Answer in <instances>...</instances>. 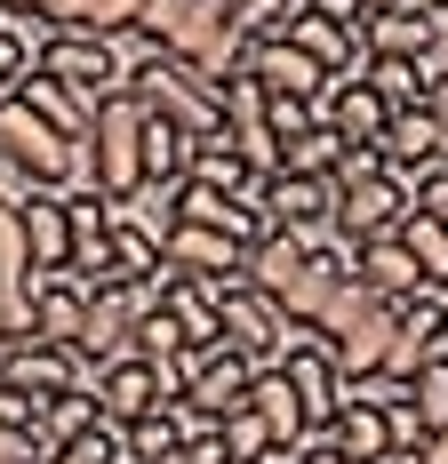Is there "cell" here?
<instances>
[{"label":"cell","instance_id":"cell-1","mask_svg":"<svg viewBox=\"0 0 448 464\" xmlns=\"http://www.w3.org/2000/svg\"><path fill=\"white\" fill-rule=\"evenodd\" d=\"M345 280H353V248H345V240L265 232V240L248 248V288H257V296H265L288 328H305V336H313L320 313L345 296Z\"/></svg>","mask_w":448,"mask_h":464},{"label":"cell","instance_id":"cell-2","mask_svg":"<svg viewBox=\"0 0 448 464\" xmlns=\"http://www.w3.org/2000/svg\"><path fill=\"white\" fill-rule=\"evenodd\" d=\"M129 96L152 112V121H169V129H184V137L200 144V137H217L224 129V89H209L192 64H177V56H136L129 64Z\"/></svg>","mask_w":448,"mask_h":464},{"label":"cell","instance_id":"cell-3","mask_svg":"<svg viewBox=\"0 0 448 464\" xmlns=\"http://www.w3.org/2000/svg\"><path fill=\"white\" fill-rule=\"evenodd\" d=\"M81 185L104 192V200H129V192L144 185V104H136L129 89L96 104V129H89V144H81Z\"/></svg>","mask_w":448,"mask_h":464},{"label":"cell","instance_id":"cell-4","mask_svg":"<svg viewBox=\"0 0 448 464\" xmlns=\"http://www.w3.org/2000/svg\"><path fill=\"white\" fill-rule=\"evenodd\" d=\"M0 169L33 192H73L81 185V144H64L48 121H33L16 96L0 104Z\"/></svg>","mask_w":448,"mask_h":464},{"label":"cell","instance_id":"cell-5","mask_svg":"<svg viewBox=\"0 0 448 464\" xmlns=\"http://www.w3.org/2000/svg\"><path fill=\"white\" fill-rule=\"evenodd\" d=\"M416 208V177L401 169H376V177H345L336 185V217H328V240L345 248H368V240H393Z\"/></svg>","mask_w":448,"mask_h":464},{"label":"cell","instance_id":"cell-6","mask_svg":"<svg viewBox=\"0 0 448 464\" xmlns=\"http://www.w3.org/2000/svg\"><path fill=\"white\" fill-rule=\"evenodd\" d=\"M33 72L56 81V89H73L81 104H104V96L129 89V56L112 41H96V33H48V41L33 48Z\"/></svg>","mask_w":448,"mask_h":464},{"label":"cell","instance_id":"cell-7","mask_svg":"<svg viewBox=\"0 0 448 464\" xmlns=\"http://www.w3.org/2000/svg\"><path fill=\"white\" fill-rule=\"evenodd\" d=\"M209 296H217V336H224V353H240L248 369H272V361H280V353L305 336V328L280 321V313H272L248 280H217Z\"/></svg>","mask_w":448,"mask_h":464},{"label":"cell","instance_id":"cell-8","mask_svg":"<svg viewBox=\"0 0 448 464\" xmlns=\"http://www.w3.org/2000/svg\"><path fill=\"white\" fill-rule=\"evenodd\" d=\"M161 288H169V280H152V288H96V296H89L81 361H89L96 376L112 369V361H129V353H136V328H144V313L161 304Z\"/></svg>","mask_w":448,"mask_h":464},{"label":"cell","instance_id":"cell-9","mask_svg":"<svg viewBox=\"0 0 448 464\" xmlns=\"http://www.w3.org/2000/svg\"><path fill=\"white\" fill-rule=\"evenodd\" d=\"M224 137H232V152L248 160V177H280V137H272V96L248 81V72H232L224 81Z\"/></svg>","mask_w":448,"mask_h":464},{"label":"cell","instance_id":"cell-10","mask_svg":"<svg viewBox=\"0 0 448 464\" xmlns=\"http://www.w3.org/2000/svg\"><path fill=\"white\" fill-rule=\"evenodd\" d=\"M0 384H16L24 401H64V392H89L96 401V369L81 353H56V344H16L8 361H0Z\"/></svg>","mask_w":448,"mask_h":464},{"label":"cell","instance_id":"cell-11","mask_svg":"<svg viewBox=\"0 0 448 464\" xmlns=\"http://www.w3.org/2000/svg\"><path fill=\"white\" fill-rule=\"evenodd\" d=\"M272 369L288 376V392H297L305 424H313V432H328V417L345 409V369H336V353H328V344H313V336H297Z\"/></svg>","mask_w":448,"mask_h":464},{"label":"cell","instance_id":"cell-12","mask_svg":"<svg viewBox=\"0 0 448 464\" xmlns=\"http://www.w3.org/2000/svg\"><path fill=\"white\" fill-rule=\"evenodd\" d=\"M248 384H257V369L240 361V353H224V344H209V353H192L184 361V409H200V417H232V409H248Z\"/></svg>","mask_w":448,"mask_h":464},{"label":"cell","instance_id":"cell-13","mask_svg":"<svg viewBox=\"0 0 448 464\" xmlns=\"http://www.w3.org/2000/svg\"><path fill=\"white\" fill-rule=\"evenodd\" d=\"M385 121H393V104L368 89V81H328V96H320V129H336V144L345 152H376L385 144Z\"/></svg>","mask_w":448,"mask_h":464},{"label":"cell","instance_id":"cell-14","mask_svg":"<svg viewBox=\"0 0 448 464\" xmlns=\"http://www.w3.org/2000/svg\"><path fill=\"white\" fill-rule=\"evenodd\" d=\"M152 409H169V384H161V369L152 361H112V369L96 376V417L112 424V432H129L136 417H152Z\"/></svg>","mask_w":448,"mask_h":464},{"label":"cell","instance_id":"cell-15","mask_svg":"<svg viewBox=\"0 0 448 464\" xmlns=\"http://www.w3.org/2000/svg\"><path fill=\"white\" fill-rule=\"evenodd\" d=\"M81 328H89V288H81L73 273H48L41 296H33V321H24V344L81 353Z\"/></svg>","mask_w":448,"mask_h":464},{"label":"cell","instance_id":"cell-16","mask_svg":"<svg viewBox=\"0 0 448 464\" xmlns=\"http://www.w3.org/2000/svg\"><path fill=\"white\" fill-rule=\"evenodd\" d=\"M169 273H177V280H200V288H217V280H248V248L224 240V232L177 225V240H169Z\"/></svg>","mask_w":448,"mask_h":464},{"label":"cell","instance_id":"cell-17","mask_svg":"<svg viewBox=\"0 0 448 464\" xmlns=\"http://www.w3.org/2000/svg\"><path fill=\"white\" fill-rule=\"evenodd\" d=\"M248 81H257L265 96H297V104H320V96H328V72H320V64H313L297 41L248 48Z\"/></svg>","mask_w":448,"mask_h":464},{"label":"cell","instance_id":"cell-18","mask_svg":"<svg viewBox=\"0 0 448 464\" xmlns=\"http://www.w3.org/2000/svg\"><path fill=\"white\" fill-rule=\"evenodd\" d=\"M376 160L385 169H416V177H433V169H448V144H441V121H433V104H416V112H393L385 121V144H376Z\"/></svg>","mask_w":448,"mask_h":464},{"label":"cell","instance_id":"cell-19","mask_svg":"<svg viewBox=\"0 0 448 464\" xmlns=\"http://www.w3.org/2000/svg\"><path fill=\"white\" fill-rule=\"evenodd\" d=\"M248 409L265 417V432H272L280 457H305V449H313V424H305V409H297V392H288V376H280V369H257Z\"/></svg>","mask_w":448,"mask_h":464},{"label":"cell","instance_id":"cell-20","mask_svg":"<svg viewBox=\"0 0 448 464\" xmlns=\"http://www.w3.org/2000/svg\"><path fill=\"white\" fill-rule=\"evenodd\" d=\"M265 217L272 232H328V217H336V185H305V177H272L265 185Z\"/></svg>","mask_w":448,"mask_h":464},{"label":"cell","instance_id":"cell-21","mask_svg":"<svg viewBox=\"0 0 448 464\" xmlns=\"http://www.w3.org/2000/svg\"><path fill=\"white\" fill-rule=\"evenodd\" d=\"M353 280L368 288V296H385V304H401V296H416V288H424L416 256L401 248V232H393V240H368V248H353Z\"/></svg>","mask_w":448,"mask_h":464},{"label":"cell","instance_id":"cell-22","mask_svg":"<svg viewBox=\"0 0 448 464\" xmlns=\"http://www.w3.org/2000/svg\"><path fill=\"white\" fill-rule=\"evenodd\" d=\"M24 248H33V273H64V265H73L64 192H24Z\"/></svg>","mask_w":448,"mask_h":464},{"label":"cell","instance_id":"cell-23","mask_svg":"<svg viewBox=\"0 0 448 464\" xmlns=\"http://www.w3.org/2000/svg\"><path fill=\"white\" fill-rule=\"evenodd\" d=\"M320 440H328L345 464H385V457H393V440H385V409H368V401H353V392H345V409L328 417Z\"/></svg>","mask_w":448,"mask_h":464},{"label":"cell","instance_id":"cell-24","mask_svg":"<svg viewBox=\"0 0 448 464\" xmlns=\"http://www.w3.org/2000/svg\"><path fill=\"white\" fill-rule=\"evenodd\" d=\"M393 336H401V304H376V313H368V321H360L353 336H336L328 353H336V369H345V384H360V376H376V369H385Z\"/></svg>","mask_w":448,"mask_h":464},{"label":"cell","instance_id":"cell-25","mask_svg":"<svg viewBox=\"0 0 448 464\" xmlns=\"http://www.w3.org/2000/svg\"><path fill=\"white\" fill-rule=\"evenodd\" d=\"M16 104H24L33 121H48V129H56L64 144H89V129H96V104H81L73 89H56V81H41V72H24Z\"/></svg>","mask_w":448,"mask_h":464},{"label":"cell","instance_id":"cell-26","mask_svg":"<svg viewBox=\"0 0 448 464\" xmlns=\"http://www.w3.org/2000/svg\"><path fill=\"white\" fill-rule=\"evenodd\" d=\"M161 313L184 328V344H192V353L224 344V336H217V296H209L200 280H177V273H169V288H161Z\"/></svg>","mask_w":448,"mask_h":464},{"label":"cell","instance_id":"cell-27","mask_svg":"<svg viewBox=\"0 0 448 464\" xmlns=\"http://www.w3.org/2000/svg\"><path fill=\"white\" fill-rule=\"evenodd\" d=\"M184 177H192V137H184V129H169V121H152V112H144V185L177 192Z\"/></svg>","mask_w":448,"mask_h":464},{"label":"cell","instance_id":"cell-28","mask_svg":"<svg viewBox=\"0 0 448 464\" xmlns=\"http://www.w3.org/2000/svg\"><path fill=\"white\" fill-rule=\"evenodd\" d=\"M336 169H345V144L336 129H305V137L280 144V177H305V185H336Z\"/></svg>","mask_w":448,"mask_h":464},{"label":"cell","instance_id":"cell-29","mask_svg":"<svg viewBox=\"0 0 448 464\" xmlns=\"http://www.w3.org/2000/svg\"><path fill=\"white\" fill-rule=\"evenodd\" d=\"M112 217H121V225H136L144 240H161V256H169V240H177V192L136 185L129 200H112Z\"/></svg>","mask_w":448,"mask_h":464},{"label":"cell","instance_id":"cell-30","mask_svg":"<svg viewBox=\"0 0 448 464\" xmlns=\"http://www.w3.org/2000/svg\"><path fill=\"white\" fill-rule=\"evenodd\" d=\"M184 185H209V192H240V185H248V160L232 152V137H224V129L192 144V177H184Z\"/></svg>","mask_w":448,"mask_h":464},{"label":"cell","instance_id":"cell-31","mask_svg":"<svg viewBox=\"0 0 448 464\" xmlns=\"http://www.w3.org/2000/svg\"><path fill=\"white\" fill-rule=\"evenodd\" d=\"M96 424H104V417H96V401H89V392H64V401H48V409H41V449L56 457V449L89 440Z\"/></svg>","mask_w":448,"mask_h":464},{"label":"cell","instance_id":"cell-32","mask_svg":"<svg viewBox=\"0 0 448 464\" xmlns=\"http://www.w3.org/2000/svg\"><path fill=\"white\" fill-rule=\"evenodd\" d=\"M297 16H305V0H232V24H240V41H248V48L288 41Z\"/></svg>","mask_w":448,"mask_h":464},{"label":"cell","instance_id":"cell-33","mask_svg":"<svg viewBox=\"0 0 448 464\" xmlns=\"http://www.w3.org/2000/svg\"><path fill=\"white\" fill-rule=\"evenodd\" d=\"M360 81H368V89L385 96L393 112H416V104L433 96V81H424L416 64H385V56H368V64H360Z\"/></svg>","mask_w":448,"mask_h":464},{"label":"cell","instance_id":"cell-34","mask_svg":"<svg viewBox=\"0 0 448 464\" xmlns=\"http://www.w3.org/2000/svg\"><path fill=\"white\" fill-rule=\"evenodd\" d=\"M408 401H416V417H424V432L441 440V432H448V353H433V361L416 369V384H408Z\"/></svg>","mask_w":448,"mask_h":464},{"label":"cell","instance_id":"cell-35","mask_svg":"<svg viewBox=\"0 0 448 464\" xmlns=\"http://www.w3.org/2000/svg\"><path fill=\"white\" fill-rule=\"evenodd\" d=\"M184 353H192V344H184V328L169 321L161 304H152V313H144V328H136V361H152V369H169V361H184Z\"/></svg>","mask_w":448,"mask_h":464},{"label":"cell","instance_id":"cell-36","mask_svg":"<svg viewBox=\"0 0 448 464\" xmlns=\"http://www.w3.org/2000/svg\"><path fill=\"white\" fill-rule=\"evenodd\" d=\"M385 440H393V457H424V449H433V432H424V417H416V401H393V409H385Z\"/></svg>","mask_w":448,"mask_h":464},{"label":"cell","instance_id":"cell-37","mask_svg":"<svg viewBox=\"0 0 448 464\" xmlns=\"http://www.w3.org/2000/svg\"><path fill=\"white\" fill-rule=\"evenodd\" d=\"M24 72H33V41H24V24H0V104L24 89Z\"/></svg>","mask_w":448,"mask_h":464},{"label":"cell","instance_id":"cell-38","mask_svg":"<svg viewBox=\"0 0 448 464\" xmlns=\"http://www.w3.org/2000/svg\"><path fill=\"white\" fill-rule=\"evenodd\" d=\"M184 16H192V0H144V24H136V33H144L152 48H169L184 33Z\"/></svg>","mask_w":448,"mask_h":464},{"label":"cell","instance_id":"cell-39","mask_svg":"<svg viewBox=\"0 0 448 464\" xmlns=\"http://www.w3.org/2000/svg\"><path fill=\"white\" fill-rule=\"evenodd\" d=\"M305 129H320V104H297V96H272V137H305Z\"/></svg>","mask_w":448,"mask_h":464},{"label":"cell","instance_id":"cell-40","mask_svg":"<svg viewBox=\"0 0 448 464\" xmlns=\"http://www.w3.org/2000/svg\"><path fill=\"white\" fill-rule=\"evenodd\" d=\"M0 424L8 432H41V401H24L16 384H0Z\"/></svg>","mask_w":448,"mask_h":464},{"label":"cell","instance_id":"cell-41","mask_svg":"<svg viewBox=\"0 0 448 464\" xmlns=\"http://www.w3.org/2000/svg\"><path fill=\"white\" fill-rule=\"evenodd\" d=\"M416 208L433 217V225L448 232V169H433V177H416Z\"/></svg>","mask_w":448,"mask_h":464},{"label":"cell","instance_id":"cell-42","mask_svg":"<svg viewBox=\"0 0 448 464\" xmlns=\"http://www.w3.org/2000/svg\"><path fill=\"white\" fill-rule=\"evenodd\" d=\"M0 464H48L41 432H8V424H0Z\"/></svg>","mask_w":448,"mask_h":464},{"label":"cell","instance_id":"cell-43","mask_svg":"<svg viewBox=\"0 0 448 464\" xmlns=\"http://www.w3.org/2000/svg\"><path fill=\"white\" fill-rule=\"evenodd\" d=\"M305 8H313V16H328V24H345V33H360V24H368V8H360V0H305Z\"/></svg>","mask_w":448,"mask_h":464},{"label":"cell","instance_id":"cell-44","mask_svg":"<svg viewBox=\"0 0 448 464\" xmlns=\"http://www.w3.org/2000/svg\"><path fill=\"white\" fill-rule=\"evenodd\" d=\"M177 464H232V457H224V440L209 432V440H184V457H177Z\"/></svg>","mask_w":448,"mask_h":464},{"label":"cell","instance_id":"cell-45","mask_svg":"<svg viewBox=\"0 0 448 464\" xmlns=\"http://www.w3.org/2000/svg\"><path fill=\"white\" fill-rule=\"evenodd\" d=\"M297 464H345V457H336L328 440H313V449H305V457H297Z\"/></svg>","mask_w":448,"mask_h":464},{"label":"cell","instance_id":"cell-46","mask_svg":"<svg viewBox=\"0 0 448 464\" xmlns=\"http://www.w3.org/2000/svg\"><path fill=\"white\" fill-rule=\"evenodd\" d=\"M16 344H24V336H16V321H8V313H0V361H8V353H16Z\"/></svg>","mask_w":448,"mask_h":464},{"label":"cell","instance_id":"cell-47","mask_svg":"<svg viewBox=\"0 0 448 464\" xmlns=\"http://www.w3.org/2000/svg\"><path fill=\"white\" fill-rule=\"evenodd\" d=\"M416 464H448V432H441V440H433V449H424Z\"/></svg>","mask_w":448,"mask_h":464},{"label":"cell","instance_id":"cell-48","mask_svg":"<svg viewBox=\"0 0 448 464\" xmlns=\"http://www.w3.org/2000/svg\"><path fill=\"white\" fill-rule=\"evenodd\" d=\"M408 8H424V16H441V24H448V0H408Z\"/></svg>","mask_w":448,"mask_h":464},{"label":"cell","instance_id":"cell-49","mask_svg":"<svg viewBox=\"0 0 448 464\" xmlns=\"http://www.w3.org/2000/svg\"><path fill=\"white\" fill-rule=\"evenodd\" d=\"M360 8H368V16H385V8H401V0H360Z\"/></svg>","mask_w":448,"mask_h":464},{"label":"cell","instance_id":"cell-50","mask_svg":"<svg viewBox=\"0 0 448 464\" xmlns=\"http://www.w3.org/2000/svg\"><path fill=\"white\" fill-rule=\"evenodd\" d=\"M385 464H416V457H385Z\"/></svg>","mask_w":448,"mask_h":464},{"label":"cell","instance_id":"cell-51","mask_svg":"<svg viewBox=\"0 0 448 464\" xmlns=\"http://www.w3.org/2000/svg\"><path fill=\"white\" fill-rule=\"evenodd\" d=\"M441 353H448V321H441Z\"/></svg>","mask_w":448,"mask_h":464},{"label":"cell","instance_id":"cell-52","mask_svg":"<svg viewBox=\"0 0 448 464\" xmlns=\"http://www.w3.org/2000/svg\"><path fill=\"white\" fill-rule=\"evenodd\" d=\"M0 185H8V169H0Z\"/></svg>","mask_w":448,"mask_h":464}]
</instances>
